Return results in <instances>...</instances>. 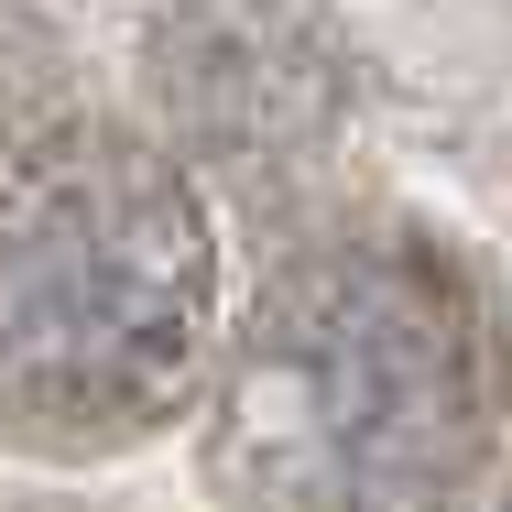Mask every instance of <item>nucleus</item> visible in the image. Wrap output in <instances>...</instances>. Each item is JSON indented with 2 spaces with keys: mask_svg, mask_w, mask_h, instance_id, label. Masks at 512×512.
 <instances>
[{
  "mask_svg": "<svg viewBox=\"0 0 512 512\" xmlns=\"http://www.w3.org/2000/svg\"><path fill=\"white\" fill-rule=\"evenodd\" d=\"M512 414L502 295L404 218L295 251L229 349V491L262 512H447Z\"/></svg>",
  "mask_w": 512,
  "mask_h": 512,
  "instance_id": "nucleus-1",
  "label": "nucleus"
},
{
  "mask_svg": "<svg viewBox=\"0 0 512 512\" xmlns=\"http://www.w3.org/2000/svg\"><path fill=\"white\" fill-rule=\"evenodd\" d=\"M218 229L175 142L55 120L0 142V436L109 458L197 404Z\"/></svg>",
  "mask_w": 512,
  "mask_h": 512,
  "instance_id": "nucleus-2",
  "label": "nucleus"
},
{
  "mask_svg": "<svg viewBox=\"0 0 512 512\" xmlns=\"http://www.w3.org/2000/svg\"><path fill=\"white\" fill-rule=\"evenodd\" d=\"M327 44L284 0H186L164 33V120L175 153L284 164L327 131Z\"/></svg>",
  "mask_w": 512,
  "mask_h": 512,
  "instance_id": "nucleus-3",
  "label": "nucleus"
},
{
  "mask_svg": "<svg viewBox=\"0 0 512 512\" xmlns=\"http://www.w3.org/2000/svg\"><path fill=\"white\" fill-rule=\"evenodd\" d=\"M502 512H512V491H502Z\"/></svg>",
  "mask_w": 512,
  "mask_h": 512,
  "instance_id": "nucleus-4",
  "label": "nucleus"
}]
</instances>
